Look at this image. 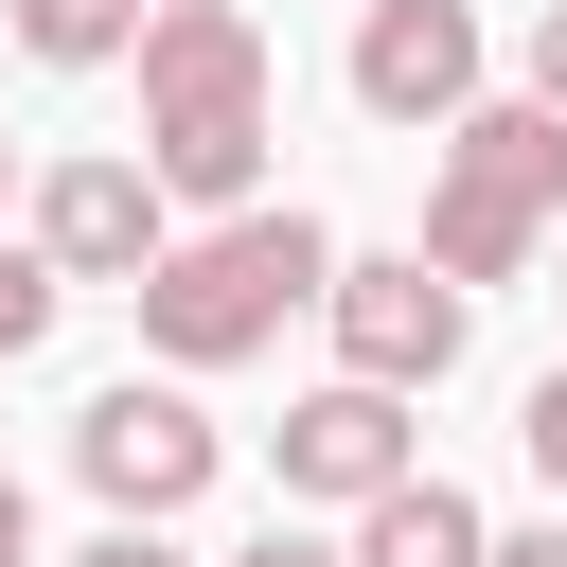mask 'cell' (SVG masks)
<instances>
[{"mask_svg":"<svg viewBox=\"0 0 567 567\" xmlns=\"http://www.w3.org/2000/svg\"><path fill=\"white\" fill-rule=\"evenodd\" d=\"M124 71H142V159H159V195H177V213H248V195H266V142H284V53H266V18H248V0H159Z\"/></svg>","mask_w":567,"mask_h":567,"instance_id":"6da1fadb","label":"cell"},{"mask_svg":"<svg viewBox=\"0 0 567 567\" xmlns=\"http://www.w3.org/2000/svg\"><path fill=\"white\" fill-rule=\"evenodd\" d=\"M319 284H337V230L301 195H248V213L177 230L124 301H142V354L159 372H248V354H284V319H319Z\"/></svg>","mask_w":567,"mask_h":567,"instance_id":"7a4b0ae2","label":"cell"},{"mask_svg":"<svg viewBox=\"0 0 567 567\" xmlns=\"http://www.w3.org/2000/svg\"><path fill=\"white\" fill-rule=\"evenodd\" d=\"M549 230H567V106H532V89L496 106L478 89L443 124V177H425V266L443 284H514Z\"/></svg>","mask_w":567,"mask_h":567,"instance_id":"3957f363","label":"cell"},{"mask_svg":"<svg viewBox=\"0 0 567 567\" xmlns=\"http://www.w3.org/2000/svg\"><path fill=\"white\" fill-rule=\"evenodd\" d=\"M319 319H337V372H372V390L425 408V390L461 372V337H478V284H443L425 248H337Z\"/></svg>","mask_w":567,"mask_h":567,"instance_id":"277c9868","label":"cell"},{"mask_svg":"<svg viewBox=\"0 0 567 567\" xmlns=\"http://www.w3.org/2000/svg\"><path fill=\"white\" fill-rule=\"evenodd\" d=\"M18 230L53 248V284H142V266L177 248V195H159V159H142V142H71V159H35Z\"/></svg>","mask_w":567,"mask_h":567,"instance_id":"5b68a950","label":"cell"},{"mask_svg":"<svg viewBox=\"0 0 567 567\" xmlns=\"http://www.w3.org/2000/svg\"><path fill=\"white\" fill-rule=\"evenodd\" d=\"M213 461H230V443H213V408H195L177 372H124V390L71 408V478H89L106 514H195Z\"/></svg>","mask_w":567,"mask_h":567,"instance_id":"8992f818","label":"cell"},{"mask_svg":"<svg viewBox=\"0 0 567 567\" xmlns=\"http://www.w3.org/2000/svg\"><path fill=\"white\" fill-rule=\"evenodd\" d=\"M266 461H284V496H301V514H354V496H390V478L425 461V425H408V390L337 372V390H301V408L266 425Z\"/></svg>","mask_w":567,"mask_h":567,"instance_id":"52a82bcc","label":"cell"},{"mask_svg":"<svg viewBox=\"0 0 567 567\" xmlns=\"http://www.w3.org/2000/svg\"><path fill=\"white\" fill-rule=\"evenodd\" d=\"M478 71H496V53H478V0H372V18H354V106L408 124V142H443V124L478 106Z\"/></svg>","mask_w":567,"mask_h":567,"instance_id":"ba28073f","label":"cell"},{"mask_svg":"<svg viewBox=\"0 0 567 567\" xmlns=\"http://www.w3.org/2000/svg\"><path fill=\"white\" fill-rule=\"evenodd\" d=\"M478 549H496V514H478L461 478H425V461H408L390 496H354V567H478Z\"/></svg>","mask_w":567,"mask_h":567,"instance_id":"9c48e42d","label":"cell"},{"mask_svg":"<svg viewBox=\"0 0 567 567\" xmlns=\"http://www.w3.org/2000/svg\"><path fill=\"white\" fill-rule=\"evenodd\" d=\"M0 18H18V53H35V71H124L159 0H0Z\"/></svg>","mask_w":567,"mask_h":567,"instance_id":"30bf717a","label":"cell"},{"mask_svg":"<svg viewBox=\"0 0 567 567\" xmlns=\"http://www.w3.org/2000/svg\"><path fill=\"white\" fill-rule=\"evenodd\" d=\"M53 301H71V284H53V248H35V230H0V354H35V337H53Z\"/></svg>","mask_w":567,"mask_h":567,"instance_id":"8fae6325","label":"cell"},{"mask_svg":"<svg viewBox=\"0 0 567 567\" xmlns=\"http://www.w3.org/2000/svg\"><path fill=\"white\" fill-rule=\"evenodd\" d=\"M514 443H532V478H549V514H567V354L532 372V408H514Z\"/></svg>","mask_w":567,"mask_h":567,"instance_id":"7c38bea8","label":"cell"},{"mask_svg":"<svg viewBox=\"0 0 567 567\" xmlns=\"http://www.w3.org/2000/svg\"><path fill=\"white\" fill-rule=\"evenodd\" d=\"M71 567H195V549H177V514H106V532H89Z\"/></svg>","mask_w":567,"mask_h":567,"instance_id":"4fadbf2b","label":"cell"},{"mask_svg":"<svg viewBox=\"0 0 567 567\" xmlns=\"http://www.w3.org/2000/svg\"><path fill=\"white\" fill-rule=\"evenodd\" d=\"M514 89H532V106H567V0H532V35H514Z\"/></svg>","mask_w":567,"mask_h":567,"instance_id":"5bb4252c","label":"cell"},{"mask_svg":"<svg viewBox=\"0 0 567 567\" xmlns=\"http://www.w3.org/2000/svg\"><path fill=\"white\" fill-rule=\"evenodd\" d=\"M230 567H354V532H301V514H266V532H248Z\"/></svg>","mask_w":567,"mask_h":567,"instance_id":"9a60e30c","label":"cell"},{"mask_svg":"<svg viewBox=\"0 0 567 567\" xmlns=\"http://www.w3.org/2000/svg\"><path fill=\"white\" fill-rule=\"evenodd\" d=\"M478 567H567V514H532V532H496Z\"/></svg>","mask_w":567,"mask_h":567,"instance_id":"2e32d148","label":"cell"},{"mask_svg":"<svg viewBox=\"0 0 567 567\" xmlns=\"http://www.w3.org/2000/svg\"><path fill=\"white\" fill-rule=\"evenodd\" d=\"M0 567H35V496H18V461H0Z\"/></svg>","mask_w":567,"mask_h":567,"instance_id":"e0dca14e","label":"cell"},{"mask_svg":"<svg viewBox=\"0 0 567 567\" xmlns=\"http://www.w3.org/2000/svg\"><path fill=\"white\" fill-rule=\"evenodd\" d=\"M0 195H35V177H18V142H0Z\"/></svg>","mask_w":567,"mask_h":567,"instance_id":"ac0fdd59","label":"cell"}]
</instances>
